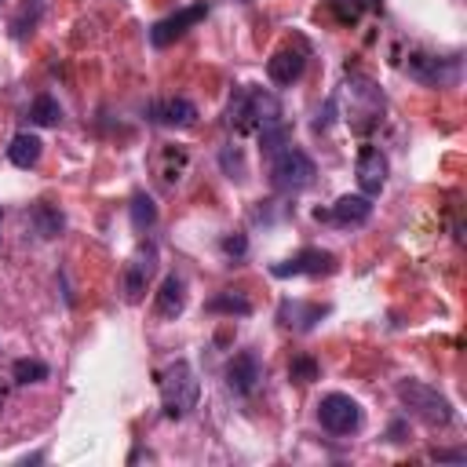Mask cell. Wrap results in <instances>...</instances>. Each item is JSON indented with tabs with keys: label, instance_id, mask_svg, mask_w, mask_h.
<instances>
[{
	"label": "cell",
	"instance_id": "cell-27",
	"mask_svg": "<svg viewBox=\"0 0 467 467\" xmlns=\"http://www.w3.org/2000/svg\"><path fill=\"white\" fill-rule=\"evenodd\" d=\"M219 248H223V255H230V259H241V255L248 252V237H244V234H226Z\"/></svg>",
	"mask_w": 467,
	"mask_h": 467
},
{
	"label": "cell",
	"instance_id": "cell-11",
	"mask_svg": "<svg viewBox=\"0 0 467 467\" xmlns=\"http://www.w3.org/2000/svg\"><path fill=\"white\" fill-rule=\"evenodd\" d=\"M314 219H325V223L343 226V230L365 226V223L372 219V197H365V193H343V197H336V204H332L328 212L317 208Z\"/></svg>",
	"mask_w": 467,
	"mask_h": 467
},
{
	"label": "cell",
	"instance_id": "cell-20",
	"mask_svg": "<svg viewBox=\"0 0 467 467\" xmlns=\"http://www.w3.org/2000/svg\"><path fill=\"white\" fill-rule=\"evenodd\" d=\"M208 314H230V317H248L252 314V299L241 288H223L219 296H212L204 303Z\"/></svg>",
	"mask_w": 467,
	"mask_h": 467
},
{
	"label": "cell",
	"instance_id": "cell-9",
	"mask_svg": "<svg viewBox=\"0 0 467 467\" xmlns=\"http://www.w3.org/2000/svg\"><path fill=\"white\" fill-rule=\"evenodd\" d=\"M317 423L328 431V434H354L358 427H361V405L350 398V394H339V390H332V394H325L321 401H317Z\"/></svg>",
	"mask_w": 467,
	"mask_h": 467
},
{
	"label": "cell",
	"instance_id": "cell-2",
	"mask_svg": "<svg viewBox=\"0 0 467 467\" xmlns=\"http://www.w3.org/2000/svg\"><path fill=\"white\" fill-rule=\"evenodd\" d=\"M157 390H161V412L164 420H186L197 409L201 398V379L197 368L190 361H171L161 376H157Z\"/></svg>",
	"mask_w": 467,
	"mask_h": 467
},
{
	"label": "cell",
	"instance_id": "cell-30",
	"mask_svg": "<svg viewBox=\"0 0 467 467\" xmlns=\"http://www.w3.org/2000/svg\"><path fill=\"white\" fill-rule=\"evenodd\" d=\"M0 409H4V387H0Z\"/></svg>",
	"mask_w": 467,
	"mask_h": 467
},
{
	"label": "cell",
	"instance_id": "cell-1",
	"mask_svg": "<svg viewBox=\"0 0 467 467\" xmlns=\"http://www.w3.org/2000/svg\"><path fill=\"white\" fill-rule=\"evenodd\" d=\"M270 124H281V102L274 91L255 88V84H241L230 91L226 128H234L237 135H248V131H263Z\"/></svg>",
	"mask_w": 467,
	"mask_h": 467
},
{
	"label": "cell",
	"instance_id": "cell-13",
	"mask_svg": "<svg viewBox=\"0 0 467 467\" xmlns=\"http://www.w3.org/2000/svg\"><path fill=\"white\" fill-rule=\"evenodd\" d=\"M223 379H226V390H234L237 398H248L259 387V379H263V361L252 350H241V354H234L226 361Z\"/></svg>",
	"mask_w": 467,
	"mask_h": 467
},
{
	"label": "cell",
	"instance_id": "cell-22",
	"mask_svg": "<svg viewBox=\"0 0 467 467\" xmlns=\"http://www.w3.org/2000/svg\"><path fill=\"white\" fill-rule=\"evenodd\" d=\"M128 215H131V226L142 234V230H150L153 223H157V204H153V197L146 193V190H135L131 193V204H128Z\"/></svg>",
	"mask_w": 467,
	"mask_h": 467
},
{
	"label": "cell",
	"instance_id": "cell-19",
	"mask_svg": "<svg viewBox=\"0 0 467 467\" xmlns=\"http://www.w3.org/2000/svg\"><path fill=\"white\" fill-rule=\"evenodd\" d=\"M40 153H44V142H40L36 131H18V135L11 139V146H7V161H11L15 168H26V171L36 168Z\"/></svg>",
	"mask_w": 467,
	"mask_h": 467
},
{
	"label": "cell",
	"instance_id": "cell-26",
	"mask_svg": "<svg viewBox=\"0 0 467 467\" xmlns=\"http://www.w3.org/2000/svg\"><path fill=\"white\" fill-rule=\"evenodd\" d=\"M219 164H223V171L230 175V179H244V157H241V150L237 146H226L223 153H219Z\"/></svg>",
	"mask_w": 467,
	"mask_h": 467
},
{
	"label": "cell",
	"instance_id": "cell-18",
	"mask_svg": "<svg viewBox=\"0 0 467 467\" xmlns=\"http://www.w3.org/2000/svg\"><path fill=\"white\" fill-rule=\"evenodd\" d=\"M29 223H33V230H36L40 241H55V237H62V230H66V215H62L55 204H47V201H36V204L29 208Z\"/></svg>",
	"mask_w": 467,
	"mask_h": 467
},
{
	"label": "cell",
	"instance_id": "cell-7",
	"mask_svg": "<svg viewBox=\"0 0 467 467\" xmlns=\"http://www.w3.org/2000/svg\"><path fill=\"white\" fill-rule=\"evenodd\" d=\"M157 274V244L153 241H142L128 263H124V277H120V292H124V303H142V296L150 292V281Z\"/></svg>",
	"mask_w": 467,
	"mask_h": 467
},
{
	"label": "cell",
	"instance_id": "cell-3",
	"mask_svg": "<svg viewBox=\"0 0 467 467\" xmlns=\"http://www.w3.org/2000/svg\"><path fill=\"white\" fill-rule=\"evenodd\" d=\"M394 394H398V401H401L416 420H423L427 427H449V423L456 420L452 401H449L438 387H431V383H420V379H398Z\"/></svg>",
	"mask_w": 467,
	"mask_h": 467
},
{
	"label": "cell",
	"instance_id": "cell-8",
	"mask_svg": "<svg viewBox=\"0 0 467 467\" xmlns=\"http://www.w3.org/2000/svg\"><path fill=\"white\" fill-rule=\"evenodd\" d=\"M336 270H339V259L328 248H299L288 259H281V263L270 266V274L281 277V281L285 277H328Z\"/></svg>",
	"mask_w": 467,
	"mask_h": 467
},
{
	"label": "cell",
	"instance_id": "cell-15",
	"mask_svg": "<svg viewBox=\"0 0 467 467\" xmlns=\"http://www.w3.org/2000/svg\"><path fill=\"white\" fill-rule=\"evenodd\" d=\"M328 314V306L325 303H310V299H281L277 303V321L285 325V328H292V332H310V328H317V321Z\"/></svg>",
	"mask_w": 467,
	"mask_h": 467
},
{
	"label": "cell",
	"instance_id": "cell-17",
	"mask_svg": "<svg viewBox=\"0 0 467 467\" xmlns=\"http://www.w3.org/2000/svg\"><path fill=\"white\" fill-rule=\"evenodd\" d=\"M186 310V281L179 274H168L157 288V299H153V314L161 321H175L179 314Z\"/></svg>",
	"mask_w": 467,
	"mask_h": 467
},
{
	"label": "cell",
	"instance_id": "cell-29",
	"mask_svg": "<svg viewBox=\"0 0 467 467\" xmlns=\"http://www.w3.org/2000/svg\"><path fill=\"white\" fill-rule=\"evenodd\" d=\"M431 460H438V463H463V452L460 449H434Z\"/></svg>",
	"mask_w": 467,
	"mask_h": 467
},
{
	"label": "cell",
	"instance_id": "cell-6",
	"mask_svg": "<svg viewBox=\"0 0 467 467\" xmlns=\"http://www.w3.org/2000/svg\"><path fill=\"white\" fill-rule=\"evenodd\" d=\"M405 73H409V80H416L423 88H452V84H460V55L409 51Z\"/></svg>",
	"mask_w": 467,
	"mask_h": 467
},
{
	"label": "cell",
	"instance_id": "cell-16",
	"mask_svg": "<svg viewBox=\"0 0 467 467\" xmlns=\"http://www.w3.org/2000/svg\"><path fill=\"white\" fill-rule=\"evenodd\" d=\"M306 69V47H281L266 58V77L277 88H292Z\"/></svg>",
	"mask_w": 467,
	"mask_h": 467
},
{
	"label": "cell",
	"instance_id": "cell-21",
	"mask_svg": "<svg viewBox=\"0 0 467 467\" xmlns=\"http://www.w3.org/2000/svg\"><path fill=\"white\" fill-rule=\"evenodd\" d=\"M62 120V106H58V99L55 95H36L33 102H29V124H36V128H55Z\"/></svg>",
	"mask_w": 467,
	"mask_h": 467
},
{
	"label": "cell",
	"instance_id": "cell-10",
	"mask_svg": "<svg viewBox=\"0 0 467 467\" xmlns=\"http://www.w3.org/2000/svg\"><path fill=\"white\" fill-rule=\"evenodd\" d=\"M208 11H212L208 0H197V4H186V7H179V11H171V15H164L161 22L150 26V44H153V47H168V44H175L182 33H190L197 22H204Z\"/></svg>",
	"mask_w": 467,
	"mask_h": 467
},
{
	"label": "cell",
	"instance_id": "cell-5",
	"mask_svg": "<svg viewBox=\"0 0 467 467\" xmlns=\"http://www.w3.org/2000/svg\"><path fill=\"white\" fill-rule=\"evenodd\" d=\"M343 95L350 99V106H347V124L354 128V131H372L376 124H379V117H383V91L368 80V77H361V73H350L347 77V84H343Z\"/></svg>",
	"mask_w": 467,
	"mask_h": 467
},
{
	"label": "cell",
	"instance_id": "cell-12",
	"mask_svg": "<svg viewBox=\"0 0 467 467\" xmlns=\"http://www.w3.org/2000/svg\"><path fill=\"white\" fill-rule=\"evenodd\" d=\"M146 120L161 124V128H193L197 124V106L182 95H168V99H153L146 106Z\"/></svg>",
	"mask_w": 467,
	"mask_h": 467
},
{
	"label": "cell",
	"instance_id": "cell-23",
	"mask_svg": "<svg viewBox=\"0 0 467 467\" xmlns=\"http://www.w3.org/2000/svg\"><path fill=\"white\" fill-rule=\"evenodd\" d=\"M11 379H15L18 387L40 383V379H47V365H44L40 358H18V361L11 365Z\"/></svg>",
	"mask_w": 467,
	"mask_h": 467
},
{
	"label": "cell",
	"instance_id": "cell-14",
	"mask_svg": "<svg viewBox=\"0 0 467 467\" xmlns=\"http://www.w3.org/2000/svg\"><path fill=\"white\" fill-rule=\"evenodd\" d=\"M354 171H358V186H361V193H365V197H376V193L387 186L390 164H387V157H383L379 146H361V150H358V164H354Z\"/></svg>",
	"mask_w": 467,
	"mask_h": 467
},
{
	"label": "cell",
	"instance_id": "cell-24",
	"mask_svg": "<svg viewBox=\"0 0 467 467\" xmlns=\"http://www.w3.org/2000/svg\"><path fill=\"white\" fill-rule=\"evenodd\" d=\"M317 372H321V365L310 354H296L288 361V379H296V383H310V379H317Z\"/></svg>",
	"mask_w": 467,
	"mask_h": 467
},
{
	"label": "cell",
	"instance_id": "cell-28",
	"mask_svg": "<svg viewBox=\"0 0 467 467\" xmlns=\"http://www.w3.org/2000/svg\"><path fill=\"white\" fill-rule=\"evenodd\" d=\"M332 117H336V99H328V102L317 109V117H314V131H325V128L332 124Z\"/></svg>",
	"mask_w": 467,
	"mask_h": 467
},
{
	"label": "cell",
	"instance_id": "cell-25",
	"mask_svg": "<svg viewBox=\"0 0 467 467\" xmlns=\"http://www.w3.org/2000/svg\"><path fill=\"white\" fill-rule=\"evenodd\" d=\"M332 7L343 22H358L365 11H379V0H332Z\"/></svg>",
	"mask_w": 467,
	"mask_h": 467
},
{
	"label": "cell",
	"instance_id": "cell-4",
	"mask_svg": "<svg viewBox=\"0 0 467 467\" xmlns=\"http://www.w3.org/2000/svg\"><path fill=\"white\" fill-rule=\"evenodd\" d=\"M270 161V186L277 190V193H303L306 186H314V179H317V164L310 161V153L306 150H299V146H281L277 153H270L266 157Z\"/></svg>",
	"mask_w": 467,
	"mask_h": 467
}]
</instances>
